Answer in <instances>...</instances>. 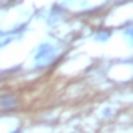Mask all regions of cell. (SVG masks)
<instances>
[{"label":"cell","mask_w":133,"mask_h":133,"mask_svg":"<svg viewBox=\"0 0 133 133\" xmlns=\"http://www.w3.org/2000/svg\"><path fill=\"white\" fill-rule=\"evenodd\" d=\"M12 133H22V132H12Z\"/></svg>","instance_id":"obj_1"}]
</instances>
